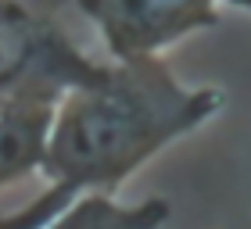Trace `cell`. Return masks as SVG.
I'll use <instances>...</instances> for the list:
<instances>
[{"label":"cell","mask_w":251,"mask_h":229,"mask_svg":"<svg viewBox=\"0 0 251 229\" xmlns=\"http://www.w3.org/2000/svg\"><path fill=\"white\" fill-rule=\"evenodd\" d=\"M97 72L100 65L61 32L54 11H43L32 0H0V93H65Z\"/></svg>","instance_id":"7a4b0ae2"},{"label":"cell","mask_w":251,"mask_h":229,"mask_svg":"<svg viewBox=\"0 0 251 229\" xmlns=\"http://www.w3.org/2000/svg\"><path fill=\"white\" fill-rule=\"evenodd\" d=\"M219 86L179 83L158 54L115 57L58 97L40 172L47 190L0 226H54L86 190H115L173 140L201 129L223 108Z\"/></svg>","instance_id":"6da1fadb"},{"label":"cell","mask_w":251,"mask_h":229,"mask_svg":"<svg viewBox=\"0 0 251 229\" xmlns=\"http://www.w3.org/2000/svg\"><path fill=\"white\" fill-rule=\"evenodd\" d=\"M169 219L165 197H151L140 204H122L111 190H86L58 215L54 226H86V229H147Z\"/></svg>","instance_id":"5b68a950"},{"label":"cell","mask_w":251,"mask_h":229,"mask_svg":"<svg viewBox=\"0 0 251 229\" xmlns=\"http://www.w3.org/2000/svg\"><path fill=\"white\" fill-rule=\"evenodd\" d=\"M226 4H233V7H244V11H251V0H226Z\"/></svg>","instance_id":"52a82bcc"},{"label":"cell","mask_w":251,"mask_h":229,"mask_svg":"<svg viewBox=\"0 0 251 229\" xmlns=\"http://www.w3.org/2000/svg\"><path fill=\"white\" fill-rule=\"evenodd\" d=\"M58 97L50 90L0 93V190L40 172Z\"/></svg>","instance_id":"277c9868"},{"label":"cell","mask_w":251,"mask_h":229,"mask_svg":"<svg viewBox=\"0 0 251 229\" xmlns=\"http://www.w3.org/2000/svg\"><path fill=\"white\" fill-rule=\"evenodd\" d=\"M32 4H40L43 11H58V7L65 4V0H32Z\"/></svg>","instance_id":"8992f818"},{"label":"cell","mask_w":251,"mask_h":229,"mask_svg":"<svg viewBox=\"0 0 251 229\" xmlns=\"http://www.w3.org/2000/svg\"><path fill=\"white\" fill-rule=\"evenodd\" d=\"M223 0H75L111 57H147L219 22Z\"/></svg>","instance_id":"3957f363"}]
</instances>
